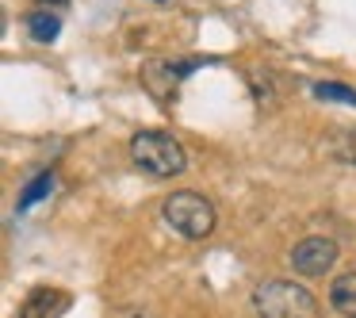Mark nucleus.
<instances>
[{
	"label": "nucleus",
	"instance_id": "nucleus-1",
	"mask_svg": "<svg viewBox=\"0 0 356 318\" xmlns=\"http://www.w3.org/2000/svg\"><path fill=\"white\" fill-rule=\"evenodd\" d=\"M131 161L149 177H180L188 169V154L172 134L165 131H138L131 138Z\"/></svg>",
	"mask_w": 356,
	"mask_h": 318
},
{
	"label": "nucleus",
	"instance_id": "nucleus-2",
	"mask_svg": "<svg viewBox=\"0 0 356 318\" xmlns=\"http://www.w3.org/2000/svg\"><path fill=\"white\" fill-rule=\"evenodd\" d=\"M257 318H318V303L295 280H264L253 287Z\"/></svg>",
	"mask_w": 356,
	"mask_h": 318
},
{
	"label": "nucleus",
	"instance_id": "nucleus-3",
	"mask_svg": "<svg viewBox=\"0 0 356 318\" xmlns=\"http://www.w3.org/2000/svg\"><path fill=\"white\" fill-rule=\"evenodd\" d=\"M161 218H165L169 230H177L180 238H188V241H200L215 230V207H211V200L200 192H188V188L165 196Z\"/></svg>",
	"mask_w": 356,
	"mask_h": 318
},
{
	"label": "nucleus",
	"instance_id": "nucleus-4",
	"mask_svg": "<svg viewBox=\"0 0 356 318\" xmlns=\"http://www.w3.org/2000/svg\"><path fill=\"white\" fill-rule=\"evenodd\" d=\"M195 65H200L195 58H149V62H142V85H146V93L154 96V100L169 104L172 93H177V85L195 70Z\"/></svg>",
	"mask_w": 356,
	"mask_h": 318
},
{
	"label": "nucleus",
	"instance_id": "nucleus-5",
	"mask_svg": "<svg viewBox=\"0 0 356 318\" xmlns=\"http://www.w3.org/2000/svg\"><path fill=\"white\" fill-rule=\"evenodd\" d=\"M291 269L299 276H325V272L337 264V241L333 238H302L299 246L291 249Z\"/></svg>",
	"mask_w": 356,
	"mask_h": 318
},
{
	"label": "nucleus",
	"instance_id": "nucleus-6",
	"mask_svg": "<svg viewBox=\"0 0 356 318\" xmlns=\"http://www.w3.org/2000/svg\"><path fill=\"white\" fill-rule=\"evenodd\" d=\"M70 307V295L58 292V287H35L24 303H19L16 318H58Z\"/></svg>",
	"mask_w": 356,
	"mask_h": 318
},
{
	"label": "nucleus",
	"instance_id": "nucleus-7",
	"mask_svg": "<svg viewBox=\"0 0 356 318\" xmlns=\"http://www.w3.org/2000/svg\"><path fill=\"white\" fill-rule=\"evenodd\" d=\"M330 303H333V310H337V315L356 318V272H345V276L333 280Z\"/></svg>",
	"mask_w": 356,
	"mask_h": 318
},
{
	"label": "nucleus",
	"instance_id": "nucleus-8",
	"mask_svg": "<svg viewBox=\"0 0 356 318\" xmlns=\"http://www.w3.org/2000/svg\"><path fill=\"white\" fill-rule=\"evenodd\" d=\"M58 31H62V19H58L54 12H35V16L27 19V35H31L35 42H54Z\"/></svg>",
	"mask_w": 356,
	"mask_h": 318
},
{
	"label": "nucleus",
	"instance_id": "nucleus-9",
	"mask_svg": "<svg viewBox=\"0 0 356 318\" xmlns=\"http://www.w3.org/2000/svg\"><path fill=\"white\" fill-rule=\"evenodd\" d=\"M310 93H314L318 100H325V104H345V108H356V88L337 85V81H318V85H310Z\"/></svg>",
	"mask_w": 356,
	"mask_h": 318
},
{
	"label": "nucleus",
	"instance_id": "nucleus-10",
	"mask_svg": "<svg viewBox=\"0 0 356 318\" xmlns=\"http://www.w3.org/2000/svg\"><path fill=\"white\" fill-rule=\"evenodd\" d=\"M50 188H54V169H42L39 177L31 180V184L19 192V211H27V207H35V203L42 200V196H50Z\"/></svg>",
	"mask_w": 356,
	"mask_h": 318
},
{
	"label": "nucleus",
	"instance_id": "nucleus-11",
	"mask_svg": "<svg viewBox=\"0 0 356 318\" xmlns=\"http://www.w3.org/2000/svg\"><path fill=\"white\" fill-rule=\"evenodd\" d=\"M333 157H337L341 165H353L356 169V127H348V131H341L337 138H333Z\"/></svg>",
	"mask_w": 356,
	"mask_h": 318
},
{
	"label": "nucleus",
	"instance_id": "nucleus-12",
	"mask_svg": "<svg viewBox=\"0 0 356 318\" xmlns=\"http://www.w3.org/2000/svg\"><path fill=\"white\" fill-rule=\"evenodd\" d=\"M123 318H149V315H142V310H131V315H123Z\"/></svg>",
	"mask_w": 356,
	"mask_h": 318
},
{
	"label": "nucleus",
	"instance_id": "nucleus-13",
	"mask_svg": "<svg viewBox=\"0 0 356 318\" xmlns=\"http://www.w3.org/2000/svg\"><path fill=\"white\" fill-rule=\"evenodd\" d=\"M54 4H65V0H54Z\"/></svg>",
	"mask_w": 356,
	"mask_h": 318
},
{
	"label": "nucleus",
	"instance_id": "nucleus-14",
	"mask_svg": "<svg viewBox=\"0 0 356 318\" xmlns=\"http://www.w3.org/2000/svg\"><path fill=\"white\" fill-rule=\"evenodd\" d=\"M157 4H161V0H157Z\"/></svg>",
	"mask_w": 356,
	"mask_h": 318
}]
</instances>
